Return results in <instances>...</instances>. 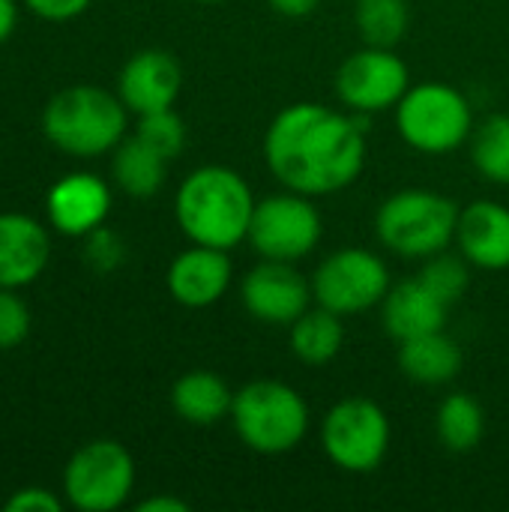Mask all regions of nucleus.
Instances as JSON below:
<instances>
[{
	"mask_svg": "<svg viewBox=\"0 0 509 512\" xmlns=\"http://www.w3.org/2000/svg\"><path fill=\"white\" fill-rule=\"evenodd\" d=\"M18 24V0H0V45L15 33Z\"/></svg>",
	"mask_w": 509,
	"mask_h": 512,
	"instance_id": "obj_34",
	"label": "nucleus"
},
{
	"mask_svg": "<svg viewBox=\"0 0 509 512\" xmlns=\"http://www.w3.org/2000/svg\"><path fill=\"white\" fill-rule=\"evenodd\" d=\"M180 87L183 69L177 57L162 48L135 51L117 75V96L138 117L171 108L180 96Z\"/></svg>",
	"mask_w": 509,
	"mask_h": 512,
	"instance_id": "obj_14",
	"label": "nucleus"
},
{
	"mask_svg": "<svg viewBox=\"0 0 509 512\" xmlns=\"http://www.w3.org/2000/svg\"><path fill=\"white\" fill-rule=\"evenodd\" d=\"M273 177L300 195H333L351 186L366 165V129L357 117L315 102L276 114L264 135Z\"/></svg>",
	"mask_w": 509,
	"mask_h": 512,
	"instance_id": "obj_1",
	"label": "nucleus"
},
{
	"mask_svg": "<svg viewBox=\"0 0 509 512\" xmlns=\"http://www.w3.org/2000/svg\"><path fill=\"white\" fill-rule=\"evenodd\" d=\"M231 423L237 438L264 456H279L309 432V408L303 396L282 381H252L234 393Z\"/></svg>",
	"mask_w": 509,
	"mask_h": 512,
	"instance_id": "obj_5",
	"label": "nucleus"
},
{
	"mask_svg": "<svg viewBox=\"0 0 509 512\" xmlns=\"http://www.w3.org/2000/svg\"><path fill=\"white\" fill-rule=\"evenodd\" d=\"M321 0H270V6L285 18H306L318 9Z\"/></svg>",
	"mask_w": 509,
	"mask_h": 512,
	"instance_id": "obj_33",
	"label": "nucleus"
},
{
	"mask_svg": "<svg viewBox=\"0 0 509 512\" xmlns=\"http://www.w3.org/2000/svg\"><path fill=\"white\" fill-rule=\"evenodd\" d=\"M63 501L60 495H54L51 489H42V486H24L18 492H12L3 504L6 512H60L63 510Z\"/></svg>",
	"mask_w": 509,
	"mask_h": 512,
	"instance_id": "obj_30",
	"label": "nucleus"
},
{
	"mask_svg": "<svg viewBox=\"0 0 509 512\" xmlns=\"http://www.w3.org/2000/svg\"><path fill=\"white\" fill-rule=\"evenodd\" d=\"M171 405L180 420L192 426H213L231 417L234 393L219 375L207 369H195L177 378V384L171 387Z\"/></svg>",
	"mask_w": 509,
	"mask_h": 512,
	"instance_id": "obj_19",
	"label": "nucleus"
},
{
	"mask_svg": "<svg viewBox=\"0 0 509 512\" xmlns=\"http://www.w3.org/2000/svg\"><path fill=\"white\" fill-rule=\"evenodd\" d=\"M135 135L150 144L156 153H162L168 162L177 159L186 147V123L180 120V114H174V108H162V111H150L138 117Z\"/></svg>",
	"mask_w": 509,
	"mask_h": 512,
	"instance_id": "obj_26",
	"label": "nucleus"
},
{
	"mask_svg": "<svg viewBox=\"0 0 509 512\" xmlns=\"http://www.w3.org/2000/svg\"><path fill=\"white\" fill-rule=\"evenodd\" d=\"M51 258L48 228L30 213H0V288L33 285Z\"/></svg>",
	"mask_w": 509,
	"mask_h": 512,
	"instance_id": "obj_15",
	"label": "nucleus"
},
{
	"mask_svg": "<svg viewBox=\"0 0 509 512\" xmlns=\"http://www.w3.org/2000/svg\"><path fill=\"white\" fill-rule=\"evenodd\" d=\"M198 3H219V0H198Z\"/></svg>",
	"mask_w": 509,
	"mask_h": 512,
	"instance_id": "obj_35",
	"label": "nucleus"
},
{
	"mask_svg": "<svg viewBox=\"0 0 509 512\" xmlns=\"http://www.w3.org/2000/svg\"><path fill=\"white\" fill-rule=\"evenodd\" d=\"M399 369L417 384H447L462 369V348L444 333H426L399 342Z\"/></svg>",
	"mask_w": 509,
	"mask_h": 512,
	"instance_id": "obj_20",
	"label": "nucleus"
},
{
	"mask_svg": "<svg viewBox=\"0 0 509 512\" xmlns=\"http://www.w3.org/2000/svg\"><path fill=\"white\" fill-rule=\"evenodd\" d=\"M408 87V66L399 54H393V48L366 45L345 57L336 72V93L357 114H378L396 108Z\"/></svg>",
	"mask_w": 509,
	"mask_h": 512,
	"instance_id": "obj_11",
	"label": "nucleus"
},
{
	"mask_svg": "<svg viewBox=\"0 0 509 512\" xmlns=\"http://www.w3.org/2000/svg\"><path fill=\"white\" fill-rule=\"evenodd\" d=\"M42 132L51 147L75 159L111 153L126 138L129 108L123 99L96 84H69L42 108Z\"/></svg>",
	"mask_w": 509,
	"mask_h": 512,
	"instance_id": "obj_3",
	"label": "nucleus"
},
{
	"mask_svg": "<svg viewBox=\"0 0 509 512\" xmlns=\"http://www.w3.org/2000/svg\"><path fill=\"white\" fill-rule=\"evenodd\" d=\"M30 306L15 288H0V351L18 348L30 336Z\"/></svg>",
	"mask_w": 509,
	"mask_h": 512,
	"instance_id": "obj_28",
	"label": "nucleus"
},
{
	"mask_svg": "<svg viewBox=\"0 0 509 512\" xmlns=\"http://www.w3.org/2000/svg\"><path fill=\"white\" fill-rule=\"evenodd\" d=\"M459 207L432 189H402L375 216L378 240L402 258H432L456 240Z\"/></svg>",
	"mask_w": 509,
	"mask_h": 512,
	"instance_id": "obj_4",
	"label": "nucleus"
},
{
	"mask_svg": "<svg viewBox=\"0 0 509 512\" xmlns=\"http://www.w3.org/2000/svg\"><path fill=\"white\" fill-rule=\"evenodd\" d=\"M321 444L336 468L348 474H369L387 456L390 420L372 399H342L324 417Z\"/></svg>",
	"mask_w": 509,
	"mask_h": 512,
	"instance_id": "obj_8",
	"label": "nucleus"
},
{
	"mask_svg": "<svg viewBox=\"0 0 509 512\" xmlns=\"http://www.w3.org/2000/svg\"><path fill=\"white\" fill-rule=\"evenodd\" d=\"M261 258L270 261H300L306 258L321 240V213L300 192L270 195L255 201L249 237H246Z\"/></svg>",
	"mask_w": 509,
	"mask_h": 512,
	"instance_id": "obj_10",
	"label": "nucleus"
},
{
	"mask_svg": "<svg viewBox=\"0 0 509 512\" xmlns=\"http://www.w3.org/2000/svg\"><path fill=\"white\" fill-rule=\"evenodd\" d=\"M168 174V159L144 144L138 135L123 138L111 150V177L129 198H153Z\"/></svg>",
	"mask_w": 509,
	"mask_h": 512,
	"instance_id": "obj_21",
	"label": "nucleus"
},
{
	"mask_svg": "<svg viewBox=\"0 0 509 512\" xmlns=\"http://www.w3.org/2000/svg\"><path fill=\"white\" fill-rule=\"evenodd\" d=\"M231 285V258L225 249L198 246L180 252L168 267V291L186 309H207Z\"/></svg>",
	"mask_w": 509,
	"mask_h": 512,
	"instance_id": "obj_16",
	"label": "nucleus"
},
{
	"mask_svg": "<svg viewBox=\"0 0 509 512\" xmlns=\"http://www.w3.org/2000/svg\"><path fill=\"white\" fill-rule=\"evenodd\" d=\"M354 24L366 45L393 48L411 24V6L408 0H357Z\"/></svg>",
	"mask_w": 509,
	"mask_h": 512,
	"instance_id": "obj_24",
	"label": "nucleus"
},
{
	"mask_svg": "<svg viewBox=\"0 0 509 512\" xmlns=\"http://www.w3.org/2000/svg\"><path fill=\"white\" fill-rule=\"evenodd\" d=\"M396 129L402 141L420 153H450L474 132V114L468 99L441 81L408 87L396 105Z\"/></svg>",
	"mask_w": 509,
	"mask_h": 512,
	"instance_id": "obj_6",
	"label": "nucleus"
},
{
	"mask_svg": "<svg viewBox=\"0 0 509 512\" xmlns=\"http://www.w3.org/2000/svg\"><path fill=\"white\" fill-rule=\"evenodd\" d=\"M138 512H189V504L180 501V498H171V495H153V498H144L138 507Z\"/></svg>",
	"mask_w": 509,
	"mask_h": 512,
	"instance_id": "obj_32",
	"label": "nucleus"
},
{
	"mask_svg": "<svg viewBox=\"0 0 509 512\" xmlns=\"http://www.w3.org/2000/svg\"><path fill=\"white\" fill-rule=\"evenodd\" d=\"M126 258V246L123 240L108 231L105 225H99L96 231H90L84 237V264L93 270V273H114Z\"/></svg>",
	"mask_w": 509,
	"mask_h": 512,
	"instance_id": "obj_29",
	"label": "nucleus"
},
{
	"mask_svg": "<svg viewBox=\"0 0 509 512\" xmlns=\"http://www.w3.org/2000/svg\"><path fill=\"white\" fill-rule=\"evenodd\" d=\"M390 291L387 264L369 249H339L327 255L312 276V297L336 315H357L381 303Z\"/></svg>",
	"mask_w": 509,
	"mask_h": 512,
	"instance_id": "obj_9",
	"label": "nucleus"
},
{
	"mask_svg": "<svg viewBox=\"0 0 509 512\" xmlns=\"http://www.w3.org/2000/svg\"><path fill=\"white\" fill-rule=\"evenodd\" d=\"M240 294L252 318L273 324V327H291L309 309L312 282H306L291 267V261L264 258L258 267L249 270Z\"/></svg>",
	"mask_w": 509,
	"mask_h": 512,
	"instance_id": "obj_12",
	"label": "nucleus"
},
{
	"mask_svg": "<svg viewBox=\"0 0 509 512\" xmlns=\"http://www.w3.org/2000/svg\"><path fill=\"white\" fill-rule=\"evenodd\" d=\"M255 198L249 183L225 165L195 168L177 189L174 216L180 231L213 249H234L249 237Z\"/></svg>",
	"mask_w": 509,
	"mask_h": 512,
	"instance_id": "obj_2",
	"label": "nucleus"
},
{
	"mask_svg": "<svg viewBox=\"0 0 509 512\" xmlns=\"http://www.w3.org/2000/svg\"><path fill=\"white\" fill-rule=\"evenodd\" d=\"M465 261L480 270L509 267V210L495 201H474L459 213L456 228Z\"/></svg>",
	"mask_w": 509,
	"mask_h": 512,
	"instance_id": "obj_17",
	"label": "nucleus"
},
{
	"mask_svg": "<svg viewBox=\"0 0 509 512\" xmlns=\"http://www.w3.org/2000/svg\"><path fill=\"white\" fill-rule=\"evenodd\" d=\"M471 162L474 168L492 180L509 186V117L492 114L471 132Z\"/></svg>",
	"mask_w": 509,
	"mask_h": 512,
	"instance_id": "obj_25",
	"label": "nucleus"
},
{
	"mask_svg": "<svg viewBox=\"0 0 509 512\" xmlns=\"http://www.w3.org/2000/svg\"><path fill=\"white\" fill-rule=\"evenodd\" d=\"M438 438L450 453H471L486 432V414L468 393H450L438 408Z\"/></svg>",
	"mask_w": 509,
	"mask_h": 512,
	"instance_id": "obj_23",
	"label": "nucleus"
},
{
	"mask_svg": "<svg viewBox=\"0 0 509 512\" xmlns=\"http://www.w3.org/2000/svg\"><path fill=\"white\" fill-rule=\"evenodd\" d=\"M111 213V186L90 171H75L60 177L45 198L48 225L63 234L84 240L90 231L105 225Z\"/></svg>",
	"mask_w": 509,
	"mask_h": 512,
	"instance_id": "obj_13",
	"label": "nucleus"
},
{
	"mask_svg": "<svg viewBox=\"0 0 509 512\" xmlns=\"http://www.w3.org/2000/svg\"><path fill=\"white\" fill-rule=\"evenodd\" d=\"M420 279H423L447 306L459 303L462 294L468 291V267H465V261L453 258V255H444V252L432 255V261L423 267Z\"/></svg>",
	"mask_w": 509,
	"mask_h": 512,
	"instance_id": "obj_27",
	"label": "nucleus"
},
{
	"mask_svg": "<svg viewBox=\"0 0 509 512\" xmlns=\"http://www.w3.org/2000/svg\"><path fill=\"white\" fill-rule=\"evenodd\" d=\"M135 489V459L111 438L78 447L63 468V498L81 512L120 510Z\"/></svg>",
	"mask_w": 509,
	"mask_h": 512,
	"instance_id": "obj_7",
	"label": "nucleus"
},
{
	"mask_svg": "<svg viewBox=\"0 0 509 512\" xmlns=\"http://www.w3.org/2000/svg\"><path fill=\"white\" fill-rule=\"evenodd\" d=\"M342 342H345L342 315L324 306L306 309L291 324V351L306 366H327L342 351Z\"/></svg>",
	"mask_w": 509,
	"mask_h": 512,
	"instance_id": "obj_22",
	"label": "nucleus"
},
{
	"mask_svg": "<svg viewBox=\"0 0 509 512\" xmlns=\"http://www.w3.org/2000/svg\"><path fill=\"white\" fill-rule=\"evenodd\" d=\"M381 303H384L381 309L384 327L399 342L444 330L447 315H450V306L420 276L405 279L396 288H390Z\"/></svg>",
	"mask_w": 509,
	"mask_h": 512,
	"instance_id": "obj_18",
	"label": "nucleus"
},
{
	"mask_svg": "<svg viewBox=\"0 0 509 512\" xmlns=\"http://www.w3.org/2000/svg\"><path fill=\"white\" fill-rule=\"evenodd\" d=\"M90 3H93V0H21V6L30 9L36 18L54 21V24L72 21V18L84 15V12L90 9Z\"/></svg>",
	"mask_w": 509,
	"mask_h": 512,
	"instance_id": "obj_31",
	"label": "nucleus"
}]
</instances>
